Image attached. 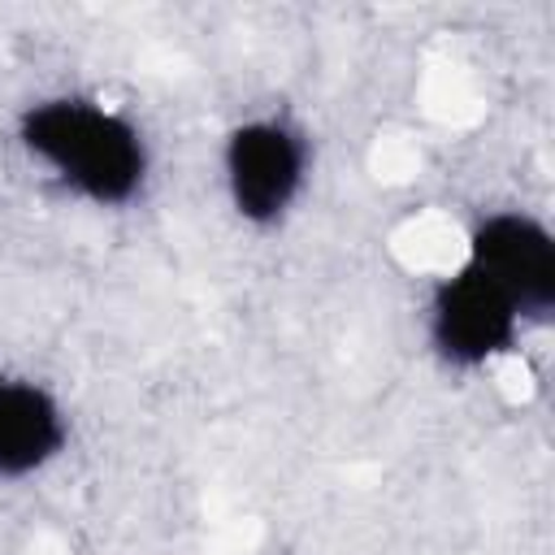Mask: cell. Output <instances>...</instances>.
<instances>
[{"mask_svg": "<svg viewBox=\"0 0 555 555\" xmlns=\"http://www.w3.org/2000/svg\"><path fill=\"white\" fill-rule=\"evenodd\" d=\"M17 139L30 160H39L65 191L100 208L130 204L147 182V143L139 126L87 95H48L35 100Z\"/></svg>", "mask_w": 555, "mask_h": 555, "instance_id": "1", "label": "cell"}, {"mask_svg": "<svg viewBox=\"0 0 555 555\" xmlns=\"http://www.w3.org/2000/svg\"><path fill=\"white\" fill-rule=\"evenodd\" d=\"M225 191L243 221L278 225L304 191L308 143L282 117H247L225 134Z\"/></svg>", "mask_w": 555, "mask_h": 555, "instance_id": "2", "label": "cell"}, {"mask_svg": "<svg viewBox=\"0 0 555 555\" xmlns=\"http://www.w3.org/2000/svg\"><path fill=\"white\" fill-rule=\"evenodd\" d=\"M468 269H477L520 321H546L555 308V238L529 212H490L468 234Z\"/></svg>", "mask_w": 555, "mask_h": 555, "instance_id": "3", "label": "cell"}, {"mask_svg": "<svg viewBox=\"0 0 555 555\" xmlns=\"http://www.w3.org/2000/svg\"><path fill=\"white\" fill-rule=\"evenodd\" d=\"M520 312L468 264L447 273L429 295V343L451 369H481L520 338Z\"/></svg>", "mask_w": 555, "mask_h": 555, "instance_id": "4", "label": "cell"}, {"mask_svg": "<svg viewBox=\"0 0 555 555\" xmlns=\"http://www.w3.org/2000/svg\"><path fill=\"white\" fill-rule=\"evenodd\" d=\"M65 412L56 395L30 377H0V481L48 468L65 447Z\"/></svg>", "mask_w": 555, "mask_h": 555, "instance_id": "5", "label": "cell"}]
</instances>
